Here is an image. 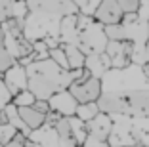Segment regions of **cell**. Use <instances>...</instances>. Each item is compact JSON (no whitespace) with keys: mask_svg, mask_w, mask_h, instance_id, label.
<instances>
[{"mask_svg":"<svg viewBox=\"0 0 149 147\" xmlns=\"http://www.w3.org/2000/svg\"><path fill=\"white\" fill-rule=\"evenodd\" d=\"M111 115L100 111L92 121L86 122V139L80 147H109L107 143V138H109V132H111Z\"/></svg>","mask_w":149,"mask_h":147,"instance_id":"7","label":"cell"},{"mask_svg":"<svg viewBox=\"0 0 149 147\" xmlns=\"http://www.w3.org/2000/svg\"><path fill=\"white\" fill-rule=\"evenodd\" d=\"M132 147H145V145H140V143H136V145H132Z\"/></svg>","mask_w":149,"mask_h":147,"instance_id":"37","label":"cell"},{"mask_svg":"<svg viewBox=\"0 0 149 147\" xmlns=\"http://www.w3.org/2000/svg\"><path fill=\"white\" fill-rule=\"evenodd\" d=\"M100 2H101V0H86V2H84V6H80V8H79V12L84 13V15H90V17H92L94 12H96V8L100 6Z\"/></svg>","mask_w":149,"mask_h":147,"instance_id":"31","label":"cell"},{"mask_svg":"<svg viewBox=\"0 0 149 147\" xmlns=\"http://www.w3.org/2000/svg\"><path fill=\"white\" fill-rule=\"evenodd\" d=\"M13 4H15V0H0V23L12 19Z\"/></svg>","mask_w":149,"mask_h":147,"instance_id":"27","label":"cell"},{"mask_svg":"<svg viewBox=\"0 0 149 147\" xmlns=\"http://www.w3.org/2000/svg\"><path fill=\"white\" fill-rule=\"evenodd\" d=\"M48 57L54 61V63H57L59 67H63V69H69V63H67V56L65 52H63L61 44L57 48H52V50H48Z\"/></svg>","mask_w":149,"mask_h":147,"instance_id":"25","label":"cell"},{"mask_svg":"<svg viewBox=\"0 0 149 147\" xmlns=\"http://www.w3.org/2000/svg\"><path fill=\"white\" fill-rule=\"evenodd\" d=\"M67 90L73 94V98L79 103H86V101H97V98L101 95V82L100 78L92 77L86 69L82 71L79 78H74L69 84Z\"/></svg>","mask_w":149,"mask_h":147,"instance_id":"8","label":"cell"},{"mask_svg":"<svg viewBox=\"0 0 149 147\" xmlns=\"http://www.w3.org/2000/svg\"><path fill=\"white\" fill-rule=\"evenodd\" d=\"M13 63H15V59L10 56L8 48H6V44H4V31H2V27H0V75L4 73L8 67H12Z\"/></svg>","mask_w":149,"mask_h":147,"instance_id":"23","label":"cell"},{"mask_svg":"<svg viewBox=\"0 0 149 147\" xmlns=\"http://www.w3.org/2000/svg\"><path fill=\"white\" fill-rule=\"evenodd\" d=\"M0 77H2L6 88L10 90L12 95H15L17 92H21V90L27 88V71H25V67H23L19 61H15L12 67H8Z\"/></svg>","mask_w":149,"mask_h":147,"instance_id":"13","label":"cell"},{"mask_svg":"<svg viewBox=\"0 0 149 147\" xmlns=\"http://www.w3.org/2000/svg\"><path fill=\"white\" fill-rule=\"evenodd\" d=\"M25 147H40L38 143H35V141H31V139H29V141H27V145Z\"/></svg>","mask_w":149,"mask_h":147,"instance_id":"35","label":"cell"},{"mask_svg":"<svg viewBox=\"0 0 149 147\" xmlns=\"http://www.w3.org/2000/svg\"><path fill=\"white\" fill-rule=\"evenodd\" d=\"M84 69L92 75V77L101 78L111 69V59H109V56H107L105 52L90 54V56H86V59H84Z\"/></svg>","mask_w":149,"mask_h":147,"instance_id":"15","label":"cell"},{"mask_svg":"<svg viewBox=\"0 0 149 147\" xmlns=\"http://www.w3.org/2000/svg\"><path fill=\"white\" fill-rule=\"evenodd\" d=\"M97 113H100L97 101H86V103H79V105H77L74 117L80 118V121H84V122H88V121H92Z\"/></svg>","mask_w":149,"mask_h":147,"instance_id":"22","label":"cell"},{"mask_svg":"<svg viewBox=\"0 0 149 147\" xmlns=\"http://www.w3.org/2000/svg\"><path fill=\"white\" fill-rule=\"evenodd\" d=\"M17 113H19L21 121L25 122V126L29 130H35L46 122V113H40L33 105H29V107H17Z\"/></svg>","mask_w":149,"mask_h":147,"instance_id":"18","label":"cell"},{"mask_svg":"<svg viewBox=\"0 0 149 147\" xmlns=\"http://www.w3.org/2000/svg\"><path fill=\"white\" fill-rule=\"evenodd\" d=\"M132 42L128 40H109L105 46V54L111 59V67L115 69H120V67H126L132 63Z\"/></svg>","mask_w":149,"mask_h":147,"instance_id":"10","label":"cell"},{"mask_svg":"<svg viewBox=\"0 0 149 147\" xmlns=\"http://www.w3.org/2000/svg\"><path fill=\"white\" fill-rule=\"evenodd\" d=\"M73 2H74V4H77V6L80 8V6H84V2H86V0H73Z\"/></svg>","mask_w":149,"mask_h":147,"instance_id":"36","label":"cell"},{"mask_svg":"<svg viewBox=\"0 0 149 147\" xmlns=\"http://www.w3.org/2000/svg\"><path fill=\"white\" fill-rule=\"evenodd\" d=\"M111 132L107 143L109 147H132L136 145L132 138V126H130V117L126 115H111Z\"/></svg>","mask_w":149,"mask_h":147,"instance_id":"9","label":"cell"},{"mask_svg":"<svg viewBox=\"0 0 149 147\" xmlns=\"http://www.w3.org/2000/svg\"><path fill=\"white\" fill-rule=\"evenodd\" d=\"M130 126L134 141L149 147V117H130Z\"/></svg>","mask_w":149,"mask_h":147,"instance_id":"17","label":"cell"},{"mask_svg":"<svg viewBox=\"0 0 149 147\" xmlns=\"http://www.w3.org/2000/svg\"><path fill=\"white\" fill-rule=\"evenodd\" d=\"M27 71V90L36 100H48L52 94L69 88L74 78H79L84 69H63L57 63H54L50 57L46 59H35L25 65Z\"/></svg>","mask_w":149,"mask_h":147,"instance_id":"1","label":"cell"},{"mask_svg":"<svg viewBox=\"0 0 149 147\" xmlns=\"http://www.w3.org/2000/svg\"><path fill=\"white\" fill-rule=\"evenodd\" d=\"M143 63H149V38L143 46Z\"/></svg>","mask_w":149,"mask_h":147,"instance_id":"33","label":"cell"},{"mask_svg":"<svg viewBox=\"0 0 149 147\" xmlns=\"http://www.w3.org/2000/svg\"><path fill=\"white\" fill-rule=\"evenodd\" d=\"M67 121H69V128H71V134H73V139L77 141V145H82L84 139H86V134H88V130H86V122L80 121V118H77L73 115V117H67Z\"/></svg>","mask_w":149,"mask_h":147,"instance_id":"21","label":"cell"},{"mask_svg":"<svg viewBox=\"0 0 149 147\" xmlns=\"http://www.w3.org/2000/svg\"><path fill=\"white\" fill-rule=\"evenodd\" d=\"M33 107H35V109H38L40 113H46V115L50 113V107H48V101H46V100H35Z\"/></svg>","mask_w":149,"mask_h":147,"instance_id":"32","label":"cell"},{"mask_svg":"<svg viewBox=\"0 0 149 147\" xmlns=\"http://www.w3.org/2000/svg\"><path fill=\"white\" fill-rule=\"evenodd\" d=\"M97 107L107 115L149 117V86L124 92H103L97 98Z\"/></svg>","mask_w":149,"mask_h":147,"instance_id":"2","label":"cell"},{"mask_svg":"<svg viewBox=\"0 0 149 147\" xmlns=\"http://www.w3.org/2000/svg\"><path fill=\"white\" fill-rule=\"evenodd\" d=\"M77 29H79L77 48L84 56L105 52V46L109 42V38L105 36V29H103V25L100 21H96L94 17L79 12L77 13Z\"/></svg>","mask_w":149,"mask_h":147,"instance_id":"4","label":"cell"},{"mask_svg":"<svg viewBox=\"0 0 149 147\" xmlns=\"http://www.w3.org/2000/svg\"><path fill=\"white\" fill-rule=\"evenodd\" d=\"M0 147H2V145H0Z\"/></svg>","mask_w":149,"mask_h":147,"instance_id":"38","label":"cell"},{"mask_svg":"<svg viewBox=\"0 0 149 147\" xmlns=\"http://www.w3.org/2000/svg\"><path fill=\"white\" fill-rule=\"evenodd\" d=\"M77 13H69V15L61 17V23H59V42L61 44H74L77 46V35H79Z\"/></svg>","mask_w":149,"mask_h":147,"instance_id":"16","label":"cell"},{"mask_svg":"<svg viewBox=\"0 0 149 147\" xmlns=\"http://www.w3.org/2000/svg\"><path fill=\"white\" fill-rule=\"evenodd\" d=\"M100 82H101V94H103V92H124L132 90V88H147L149 78L141 73L140 65L130 63L126 67H120V69L111 67L100 78Z\"/></svg>","mask_w":149,"mask_h":147,"instance_id":"3","label":"cell"},{"mask_svg":"<svg viewBox=\"0 0 149 147\" xmlns=\"http://www.w3.org/2000/svg\"><path fill=\"white\" fill-rule=\"evenodd\" d=\"M140 67H141V73H143V75H145V77H147V78H149V63H141V65H140Z\"/></svg>","mask_w":149,"mask_h":147,"instance_id":"34","label":"cell"},{"mask_svg":"<svg viewBox=\"0 0 149 147\" xmlns=\"http://www.w3.org/2000/svg\"><path fill=\"white\" fill-rule=\"evenodd\" d=\"M46 101H48L50 111L59 115V117H73L74 111H77V105H79V101L74 100L73 94H71L67 88L52 94Z\"/></svg>","mask_w":149,"mask_h":147,"instance_id":"11","label":"cell"},{"mask_svg":"<svg viewBox=\"0 0 149 147\" xmlns=\"http://www.w3.org/2000/svg\"><path fill=\"white\" fill-rule=\"evenodd\" d=\"M2 31H4V44L8 48L10 56L13 57L15 61L23 59V57L31 56L33 54V42L23 36V31H21V25H19L15 19H8V21L0 23Z\"/></svg>","mask_w":149,"mask_h":147,"instance_id":"5","label":"cell"},{"mask_svg":"<svg viewBox=\"0 0 149 147\" xmlns=\"http://www.w3.org/2000/svg\"><path fill=\"white\" fill-rule=\"evenodd\" d=\"M4 113H6V118H8V122L13 126V128L17 130V132H23L25 136H29V132H31V130L27 128L25 122L21 121V117H19V113H17V107H15L12 101H10V103L4 107Z\"/></svg>","mask_w":149,"mask_h":147,"instance_id":"20","label":"cell"},{"mask_svg":"<svg viewBox=\"0 0 149 147\" xmlns=\"http://www.w3.org/2000/svg\"><path fill=\"white\" fill-rule=\"evenodd\" d=\"M27 141H29V138H27L23 132H15V136H13V138L10 139L4 147H25Z\"/></svg>","mask_w":149,"mask_h":147,"instance_id":"30","label":"cell"},{"mask_svg":"<svg viewBox=\"0 0 149 147\" xmlns=\"http://www.w3.org/2000/svg\"><path fill=\"white\" fill-rule=\"evenodd\" d=\"M27 138L31 141L38 143L40 147H63L61 145V139H59V134H57L56 126H54V121L46 117V122L38 128L31 130Z\"/></svg>","mask_w":149,"mask_h":147,"instance_id":"12","label":"cell"},{"mask_svg":"<svg viewBox=\"0 0 149 147\" xmlns=\"http://www.w3.org/2000/svg\"><path fill=\"white\" fill-rule=\"evenodd\" d=\"M10 101H12V94H10V90L6 88L4 80H2V77H0V111H2Z\"/></svg>","mask_w":149,"mask_h":147,"instance_id":"29","label":"cell"},{"mask_svg":"<svg viewBox=\"0 0 149 147\" xmlns=\"http://www.w3.org/2000/svg\"><path fill=\"white\" fill-rule=\"evenodd\" d=\"M25 4L31 15L50 19H61L69 13L79 12V6L73 0H25Z\"/></svg>","mask_w":149,"mask_h":147,"instance_id":"6","label":"cell"},{"mask_svg":"<svg viewBox=\"0 0 149 147\" xmlns=\"http://www.w3.org/2000/svg\"><path fill=\"white\" fill-rule=\"evenodd\" d=\"M15 132H17V130L13 128L10 122H4V124H0V145L4 147L6 143H8L10 139L15 136Z\"/></svg>","mask_w":149,"mask_h":147,"instance_id":"26","label":"cell"},{"mask_svg":"<svg viewBox=\"0 0 149 147\" xmlns=\"http://www.w3.org/2000/svg\"><path fill=\"white\" fill-rule=\"evenodd\" d=\"M92 17L96 21H100L101 25H113V23L123 21L124 13L120 10V6L117 4V0H101Z\"/></svg>","mask_w":149,"mask_h":147,"instance_id":"14","label":"cell"},{"mask_svg":"<svg viewBox=\"0 0 149 147\" xmlns=\"http://www.w3.org/2000/svg\"><path fill=\"white\" fill-rule=\"evenodd\" d=\"M117 4L120 6L124 15H130V13H138L140 8V0H117Z\"/></svg>","mask_w":149,"mask_h":147,"instance_id":"28","label":"cell"},{"mask_svg":"<svg viewBox=\"0 0 149 147\" xmlns=\"http://www.w3.org/2000/svg\"><path fill=\"white\" fill-rule=\"evenodd\" d=\"M35 95L31 94V90H21V92H17L15 95H12V103L15 105V107H29V105H33L35 103Z\"/></svg>","mask_w":149,"mask_h":147,"instance_id":"24","label":"cell"},{"mask_svg":"<svg viewBox=\"0 0 149 147\" xmlns=\"http://www.w3.org/2000/svg\"><path fill=\"white\" fill-rule=\"evenodd\" d=\"M61 48H63V52H65V56H67L69 71H73V69H84V59H86V56L80 52L79 48L74 46V44H61Z\"/></svg>","mask_w":149,"mask_h":147,"instance_id":"19","label":"cell"}]
</instances>
